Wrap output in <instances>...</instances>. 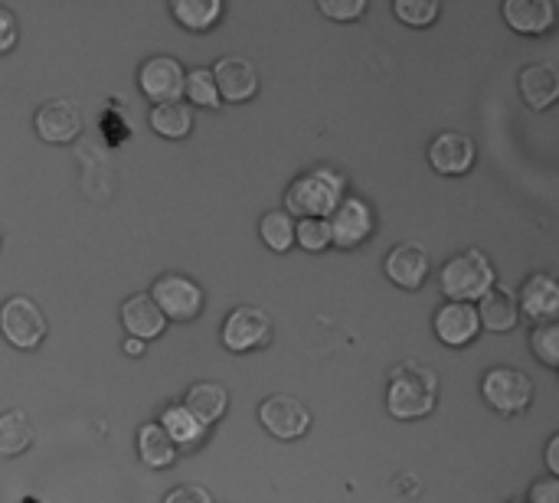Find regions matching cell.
<instances>
[{
    "label": "cell",
    "mask_w": 559,
    "mask_h": 503,
    "mask_svg": "<svg viewBox=\"0 0 559 503\" xmlns=\"http://www.w3.org/2000/svg\"><path fill=\"white\" fill-rule=\"evenodd\" d=\"M439 403V376L432 367L419 360H403L393 367L386 383V412L403 422H416L436 412Z\"/></svg>",
    "instance_id": "6da1fadb"
},
{
    "label": "cell",
    "mask_w": 559,
    "mask_h": 503,
    "mask_svg": "<svg viewBox=\"0 0 559 503\" xmlns=\"http://www.w3.org/2000/svg\"><path fill=\"white\" fill-rule=\"evenodd\" d=\"M347 196V177L328 164L311 167L292 180L285 190V213L295 219H331V213Z\"/></svg>",
    "instance_id": "7a4b0ae2"
},
{
    "label": "cell",
    "mask_w": 559,
    "mask_h": 503,
    "mask_svg": "<svg viewBox=\"0 0 559 503\" xmlns=\"http://www.w3.org/2000/svg\"><path fill=\"white\" fill-rule=\"evenodd\" d=\"M445 301H462V304H478L495 285H498V272L488 259V252L481 249H465L459 255H452L439 275Z\"/></svg>",
    "instance_id": "3957f363"
},
{
    "label": "cell",
    "mask_w": 559,
    "mask_h": 503,
    "mask_svg": "<svg viewBox=\"0 0 559 503\" xmlns=\"http://www.w3.org/2000/svg\"><path fill=\"white\" fill-rule=\"evenodd\" d=\"M46 314L43 308L26 298V295H13L0 304V334L10 347L16 350H36L46 340Z\"/></svg>",
    "instance_id": "277c9868"
},
{
    "label": "cell",
    "mask_w": 559,
    "mask_h": 503,
    "mask_svg": "<svg viewBox=\"0 0 559 503\" xmlns=\"http://www.w3.org/2000/svg\"><path fill=\"white\" fill-rule=\"evenodd\" d=\"M272 318L259 304H239L226 314L219 327V340L229 354H252L272 344Z\"/></svg>",
    "instance_id": "5b68a950"
},
{
    "label": "cell",
    "mask_w": 559,
    "mask_h": 503,
    "mask_svg": "<svg viewBox=\"0 0 559 503\" xmlns=\"http://www.w3.org/2000/svg\"><path fill=\"white\" fill-rule=\"evenodd\" d=\"M481 396L485 403L501 416H521L534 403V380L514 367H491L481 376Z\"/></svg>",
    "instance_id": "8992f818"
},
{
    "label": "cell",
    "mask_w": 559,
    "mask_h": 503,
    "mask_svg": "<svg viewBox=\"0 0 559 503\" xmlns=\"http://www.w3.org/2000/svg\"><path fill=\"white\" fill-rule=\"evenodd\" d=\"M147 295L164 314V321H193L203 311V288L180 272L160 275Z\"/></svg>",
    "instance_id": "52a82bcc"
},
{
    "label": "cell",
    "mask_w": 559,
    "mask_h": 503,
    "mask_svg": "<svg viewBox=\"0 0 559 503\" xmlns=\"http://www.w3.org/2000/svg\"><path fill=\"white\" fill-rule=\"evenodd\" d=\"M328 223H331V245H337V249H357V245H364L373 236L377 213H373V206L364 196L347 193L341 200V206L331 213Z\"/></svg>",
    "instance_id": "ba28073f"
},
{
    "label": "cell",
    "mask_w": 559,
    "mask_h": 503,
    "mask_svg": "<svg viewBox=\"0 0 559 503\" xmlns=\"http://www.w3.org/2000/svg\"><path fill=\"white\" fill-rule=\"evenodd\" d=\"M259 422L278 442H298L311 429V412L295 396H269L259 406Z\"/></svg>",
    "instance_id": "9c48e42d"
},
{
    "label": "cell",
    "mask_w": 559,
    "mask_h": 503,
    "mask_svg": "<svg viewBox=\"0 0 559 503\" xmlns=\"http://www.w3.org/2000/svg\"><path fill=\"white\" fill-rule=\"evenodd\" d=\"M183 79H187V69L174 56H151L138 69V85L154 105L180 101L183 98Z\"/></svg>",
    "instance_id": "30bf717a"
},
{
    "label": "cell",
    "mask_w": 559,
    "mask_h": 503,
    "mask_svg": "<svg viewBox=\"0 0 559 503\" xmlns=\"http://www.w3.org/2000/svg\"><path fill=\"white\" fill-rule=\"evenodd\" d=\"M383 272L386 278L396 285V288H406V291H419L429 275H432V259H429V249L419 245V242H400L390 249V255L383 259Z\"/></svg>",
    "instance_id": "8fae6325"
},
{
    "label": "cell",
    "mask_w": 559,
    "mask_h": 503,
    "mask_svg": "<svg viewBox=\"0 0 559 503\" xmlns=\"http://www.w3.org/2000/svg\"><path fill=\"white\" fill-rule=\"evenodd\" d=\"M429 164L442 177H462L475 167V141L462 131H439L429 141Z\"/></svg>",
    "instance_id": "7c38bea8"
},
{
    "label": "cell",
    "mask_w": 559,
    "mask_h": 503,
    "mask_svg": "<svg viewBox=\"0 0 559 503\" xmlns=\"http://www.w3.org/2000/svg\"><path fill=\"white\" fill-rule=\"evenodd\" d=\"M210 72H213V82H216L223 101L242 105V101L255 98V92H259V69L246 56H226Z\"/></svg>",
    "instance_id": "4fadbf2b"
},
{
    "label": "cell",
    "mask_w": 559,
    "mask_h": 503,
    "mask_svg": "<svg viewBox=\"0 0 559 503\" xmlns=\"http://www.w3.org/2000/svg\"><path fill=\"white\" fill-rule=\"evenodd\" d=\"M33 128L46 144H69V141L79 137L82 118H79V108L69 98H49V101H43L36 108Z\"/></svg>",
    "instance_id": "5bb4252c"
},
{
    "label": "cell",
    "mask_w": 559,
    "mask_h": 503,
    "mask_svg": "<svg viewBox=\"0 0 559 503\" xmlns=\"http://www.w3.org/2000/svg\"><path fill=\"white\" fill-rule=\"evenodd\" d=\"M432 331L445 347H468L481 334L478 308L462 304V301H445L442 308H436Z\"/></svg>",
    "instance_id": "9a60e30c"
},
{
    "label": "cell",
    "mask_w": 559,
    "mask_h": 503,
    "mask_svg": "<svg viewBox=\"0 0 559 503\" xmlns=\"http://www.w3.org/2000/svg\"><path fill=\"white\" fill-rule=\"evenodd\" d=\"M521 314H527L534 324H550L559 314V285L550 272H534L518 295Z\"/></svg>",
    "instance_id": "2e32d148"
},
{
    "label": "cell",
    "mask_w": 559,
    "mask_h": 503,
    "mask_svg": "<svg viewBox=\"0 0 559 503\" xmlns=\"http://www.w3.org/2000/svg\"><path fill=\"white\" fill-rule=\"evenodd\" d=\"M501 16L521 36H540V33H547L554 26L557 10H554L550 0H504Z\"/></svg>",
    "instance_id": "e0dca14e"
},
{
    "label": "cell",
    "mask_w": 559,
    "mask_h": 503,
    "mask_svg": "<svg viewBox=\"0 0 559 503\" xmlns=\"http://www.w3.org/2000/svg\"><path fill=\"white\" fill-rule=\"evenodd\" d=\"M121 327L128 331V337L147 344V340H154V337L164 334L167 321L157 311V304L151 301V295H131L121 304Z\"/></svg>",
    "instance_id": "ac0fdd59"
},
{
    "label": "cell",
    "mask_w": 559,
    "mask_h": 503,
    "mask_svg": "<svg viewBox=\"0 0 559 503\" xmlns=\"http://www.w3.org/2000/svg\"><path fill=\"white\" fill-rule=\"evenodd\" d=\"M203 429H210V426H216L223 416H226V409H229V393H226V386L223 383H210V380H203V383H193L187 393H183V403H180Z\"/></svg>",
    "instance_id": "d6986e66"
},
{
    "label": "cell",
    "mask_w": 559,
    "mask_h": 503,
    "mask_svg": "<svg viewBox=\"0 0 559 503\" xmlns=\"http://www.w3.org/2000/svg\"><path fill=\"white\" fill-rule=\"evenodd\" d=\"M478 321L485 331L491 334H508L521 324V308H518V295L511 288H491L478 304Z\"/></svg>",
    "instance_id": "ffe728a7"
},
{
    "label": "cell",
    "mask_w": 559,
    "mask_h": 503,
    "mask_svg": "<svg viewBox=\"0 0 559 503\" xmlns=\"http://www.w3.org/2000/svg\"><path fill=\"white\" fill-rule=\"evenodd\" d=\"M521 95L534 111L550 108L559 98V72L554 62H531L521 72Z\"/></svg>",
    "instance_id": "44dd1931"
},
{
    "label": "cell",
    "mask_w": 559,
    "mask_h": 503,
    "mask_svg": "<svg viewBox=\"0 0 559 503\" xmlns=\"http://www.w3.org/2000/svg\"><path fill=\"white\" fill-rule=\"evenodd\" d=\"M177 445L167 439V432L157 426V422H144L141 429H138V458L147 465V468H154V471H160V468H170L174 462H177Z\"/></svg>",
    "instance_id": "7402d4cb"
},
{
    "label": "cell",
    "mask_w": 559,
    "mask_h": 503,
    "mask_svg": "<svg viewBox=\"0 0 559 503\" xmlns=\"http://www.w3.org/2000/svg\"><path fill=\"white\" fill-rule=\"evenodd\" d=\"M151 128L167 137V141H180L193 131V108L180 98V101H164V105H154L151 115H147Z\"/></svg>",
    "instance_id": "603a6c76"
},
{
    "label": "cell",
    "mask_w": 559,
    "mask_h": 503,
    "mask_svg": "<svg viewBox=\"0 0 559 503\" xmlns=\"http://www.w3.org/2000/svg\"><path fill=\"white\" fill-rule=\"evenodd\" d=\"M157 426L167 432V439L177 445V452H180V448H197V445L206 439V432H210V429H203L180 403L167 406V409L160 412V422H157Z\"/></svg>",
    "instance_id": "cb8c5ba5"
},
{
    "label": "cell",
    "mask_w": 559,
    "mask_h": 503,
    "mask_svg": "<svg viewBox=\"0 0 559 503\" xmlns=\"http://www.w3.org/2000/svg\"><path fill=\"white\" fill-rule=\"evenodd\" d=\"M36 439V429L23 409H7L0 412V458H16L23 455Z\"/></svg>",
    "instance_id": "d4e9b609"
},
{
    "label": "cell",
    "mask_w": 559,
    "mask_h": 503,
    "mask_svg": "<svg viewBox=\"0 0 559 503\" xmlns=\"http://www.w3.org/2000/svg\"><path fill=\"white\" fill-rule=\"evenodd\" d=\"M170 13L183 29L206 33L223 16V0H170Z\"/></svg>",
    "instance_id": "484cf974"
},
{
    "label": "cell",
    "mask_w": 559,
    "mask_h": 503,
    "mask_svg": "<svg viewBox=\"0 0 559 503\" xmlns=\"http://www.w3.org/2000/svg\"><path fill=\"white\" fill-rule=\"evenodd\" d=\"M259 236H262V242H265L272 252L282 255V252H288V249L295 245V219H292L285 209H272V213L262 216Z\"/></svg>",
    "instance_id": "4316f807"
},
{
    "label": "cell",
    "mask_w": 559,
    "mask_h": 503,
    "mask_svg": "<svg viewBox=\"0 0 559 503\" xmlns=\"http://www.w3.org/2000/svg\"><path fill=\"white\" fill-rule=\"evenodd\" d=\"M183 101L193 108V105H203V108H219L223 105V98H219V88H216V82H213V72L206 69V65H197V69H190L187 72V79H183Z\"/></svg>",
    "instance_id": "83f0119b"
},
{
    "label": "cell",
    "mask_w": 559,
    "mask_h": 503,
    "mask_svg": "<svg viewBox=\"0 0 559 503\" xmlns=\"http://www.w3.org/2000/svg\"><path fill=\"white\" fill-rule=\"evenodd\" d=\"M393 13H396L406 26L426 29V26H432V23L439 20L442 7H439V0H393Z\"/></svg>",
    "instance_id": "f1b7e54d"
},
{
    "label": "cell",
    "mask_w": 559,
    "mask_h": 503,
    "mask_svg": "<svg viewBox=\"0 0 559 503\" xmlns=\"http://www.w3.org/2000/svg\"><path fill=\"white\" fill-rule=\"evenodd\" d=\"M531 350H534V357H537L544 367L557 370L559 367V324L557 321H550V324H534V331H531Z\"/></svg>",
    "instance_id": "f546056e"
},
{
    "label": "cell",
    "mask_w": 559,
    "mask_h": 503,
    "mask_svg": "<svg viewBox=\"0 0 559 503\" xmlns=\"http://www.w3.org/2000/svg\"><path fill=\"white\" fill-rule=\"evenodd\" d=\"M295 242L305 252H324L331 245V223L328 219H298Z\"/></svg>",
    "instance_id": "4dcf8cb0"
},
{
    "label": "cell",
    "mask_w": 559,
    "mask_h": 503,
    "mask_svg": "<svg viewBox=\"0 0 559 503\" xmlns=\"http://www.w3.org/2000/svg\"><path fill=\"white\" fill-rule=\"evenodd\" d=\"M318 10L331 20L350 23L367 13V0H318Z\"/></svg>",
    "instance_id": "1f68e13d"
},
{
    "label": "cell",
    "mask_w": 559,
    "mask_h": 503,
    "mask_svg": "<svg viewBox=\"0 0 559 503\" xmlns=\"http://www.w3.org/2000/svg\"><path fill=\"white\" fill-rule=\"evenodd\" d=\"M164 503H213V494L203 484H177L167 491Z\"/></svg>",
    "instance_id": "d6a6232c"
},
{
    "label": "cell",
    "mask_w": 559,
    "mask_h": 503,
    "mask_svg": "<svg viewBox=\"0 0 559 503\" xmlns=\"http://www.w3.org/2000/svg\"><path fill=\"white\" fill-rule=\"evenodd\" d=\"M16 36H20V29H16V16H13L7 7H0V56H3V52H10V49L16 46Z\"/></svg>",
    "instance_id": "836d02e7"
},
{
    "label": "cell",
    "mask_w": 559,
    "mask_h": 503,
    "mask_svg": "<svg viewBox=\"0 0 559 503\" xmlns=\"http://www.w3.org/2000/svg\"><path fill=\"white\" fill-rule=\"evenodd\" d=\"M531 503H559V481L557 478H540L531 484Z\"/></svg>",
    "instance_id": "e575fe53"
},
{
    "label": "cell",
    "mask_w": 559,
    "mask_h": 503,
    "mask_svg": "<svg viewBox=\"0 0 559 503\" xmlns=\"http://www.w3.org/2000/svg\"><path fill=\"white\" fill-rule=\"evenodd\" d=\"M547 468H550V478L559 475V435H550L547 442Z\"/></svg>",
    "instance_id": "d590c367"
},
{
    "label": "cell",
    "mask_w": 559,
    "mask_h": 503,
    "mask_svg": "<svg viewBox=\"0 0 559 503\" xmlns=\"http://www.w3.org/2000/svg\"><path fill=\"white\" fill-rule=\"evenodd\" d=\"M144 350H147V344L134 340V337H128V340H124V354H128V357H144Z\"/></svg>",
    "instance_id": "8d00e7d4"
},
{
    "label": "cell",
    "mask_w": 559,
    "mask_h": 503,
    "mask_svg": "<svg viewBox=\"0 0 559 503\" xmlns=\"http://www.w3.org/2000/svg\"><path fill=\"white\" fill-rule=\"evenodd\" d=\"M233 503H242V501H233Z\"/></svg>",
    "instance_id": "74e56055"
}]
</instances>
